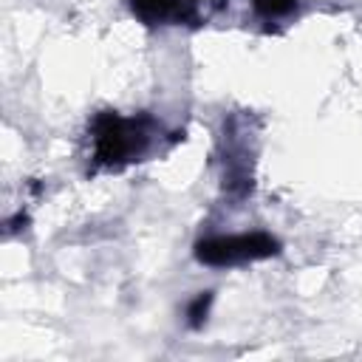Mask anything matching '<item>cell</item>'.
Segmentation results:
<instances>
[{"label":"cell","instance_id":"1","mask_svg":"<svg viewBox=\"0 0 362 362\" xmlns=\"http://www.w3.org/2000/svg\"><path fill=\"white\" fill-rule=\"evenodd\" d=\"M158 124L150 116L99 113L93 119V161L99 167L119 170L130 161H141L158 136Z\"/></svg>","mask_w":362,"mask_h":362},{"label":"cell","instance_id":"2","mask_svg":"<svg viewBox=\"0 0 362 362\" xmlns=\"http://www.w3.org/2000/svg\"><path fill=\"white\" fill-rule=\"evenodd\" d=\"M277 240L266 232H243V235H218L206 238L195 246V257L206 266H240L252 260H263L277 255Z\"/></svg>","mask_w":362,"mask_h":362},{"label":"cell","instance_id":"3","mask_svg":"<svg viewBox=\"0 0 362 362\" xmlns=\"http://www.w3.org/2000/svg\"><path fill=\"white\" fill-rule=\"evenodd\" d=\"M136 17L144 23H184L192 20V6L187 0H130Z\"/></svg>","mask_w":362,"mask_h":362},{"label":"cell","instance_id":"4","mask_svg":"<svg viewBox=\"0 0 362 362\" xmlns=\"http://www.w3.org/2000/svg\"><path fill=\"white\" fill-rule=\"evenodd\" d=\"M249 3L263 20H280L294 8L297 0H249Z\"/></svg>","mask_w":362,"mask_h":362},{"label":"cell","instance_id":"5","mask_svg":"<svg viewBox=\"0 0 362 362\" xmlns=\"http://www.w3.org/2000/svg\"><path fill=\"white\" fill-rule=\"evenodd\" d=\"M209 300H212V294H209V291H206V297L201 294V297L195 300V305L189 308V317H192V325H198V322H201V317L206 314V305H209Z\"/></svg>","mask_w":362,"mask_h":362}]
</instances>
